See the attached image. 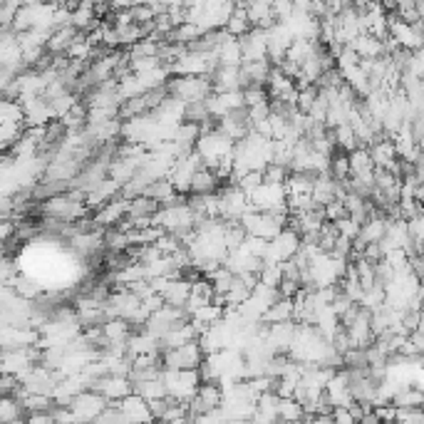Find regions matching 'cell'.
Masks as SVG:
<instances>
[{
  "mask_svg": "<svg viewBox=\"0 0 424 424\" xmlns=\"http://www.w3.org/2000/svg\"><path fill=\"white\" fill-rule=\"evenodd\" d=\"M169 94L184 102H202L213 92V82L209 75H171L167 82Z\"/></svg>",
  "mask_w": 424,
  "mask_h": 424,
  "instance_id": "cell-1",
  "label": "cell"
},
{
  "mask_svg": "<svg viewBox=\"0 0 424 424\" xmlns=\"http://www.w3.org/2000/svg\"><path fill=\"white\" fill-rule=\"evenodd\" d=\"M162 380L167 385V392L179 402H189L199 392L202 385V375H199V367H189V370H167L164 367Z\"/></svg>",
  "mask_w": 424,
  "mask_h": 424,
  "instance_id": "cell-2",
  "label": "cell"
},
{
  "mask_svg": "<svg viewBox=\"0 0 424 424\" xmlns=\"http://www.w3.org/2000/svg\"><path fill=\"white\" fill-rule=\"evenodd\" d=\"M206 353L199 345V340L181 345V348H169L162 350V362L167 370H189V367H199L204 362Z\"/></svg>",
  "mask_w": 424,
  "mask_h": 424,
  "instance_id": "cell-3",
  "label": "cell"
},
{
  "mask_svg": "<svg viewBox=\"0 0 424 424\" xmlns=\"http://www.w3.org/2000/svg\"><path fill=\"white\" fill-rule=\"evenodd\" d=\"M248 209H256V211H271V209L285 206L288 204V189H285V184L263 181L256 191L248 194Z\"/></svg>",
  "mask_w": 424,
  "mask_h": 424,
  "instance_id": "cell-4",
  "label": "cell"
},
{
  "mask_svg": "<svg viewBox=\"0 0 424 424\" xmlns=\"http://www.w3.org/2000/svg\"><path fill=\"white\" fill-rule=\"evenodd\" d=\"M109 404V400L97 390H85L75 395L72 400V412L77 414V422H94L102 414V409Z\"/></svg>",
  "mask_w": 424,
  "mask_h": 424,
  "instance_id": "cell-5",
  "label": "cell"
},
{
  "mask_svg": "<svg viewBox=\"0 0 424 424\" xmlns=\"http://www.w3.org/2000/svg\"><path fill=\"white\" fill-rule=\"evenodd\" d=\"M43 332L38 327L30 325H3L0 330V343L3 350H15V348H30V345H38Z\"/></svg>",
  "mask_w": 424,
  "mask_h": 424,
  "instance_id": "cell-6",
  "label": "cell"
},
{
  "mask_svg": "<svg viewBox=\"0 0 424 424\" xmlns=\"http://www.w3.org/2000/svg\"><path fill=\"white\" fill-rule=\"evenodd\" d=\"M234 144H236V141L231 139V136H226L221 129H216V132H209V134L199 136V141H196V149H199V154H202L204 159H206V157L223 159L226 154L234 152Z\"/></svg>",
  "mask_w": 424,
  "mask_h": 424,
  "instance_id": "cell-7",
  "label": "cell"
},
{
  "mask_svg": "<svg viewBox=\"0 0 424 424\" xmlns=\"http://www.w3.org/2000/svg\"><path fill=\"white\" fill-rule=\"evenodd\" d=\"M92 390L102 392L109 402H120V400H125L127 395L134 392V382H132V377H125V375H104L94 382Z\"/></svg>",
  "mask_w": 424,
  "mask_h": 424,
  "instance_id": "cell-8",
  "label": "cell"
},
{
  "mask_svg": "<svg viewBox=\"0 0 424 424\" xmlns=\"http://www.w3.org/2000/svg\"><path fill=\"white\" fill-rule=\"evenodd\" d=\"M295 332H298V320H283L268 325V345L276 353H288L293 348Z\"/></svg>",
  "mask_w": 424,
  "mask_h": 424,
  "instance_id": "cell-9",
  "label": "cell"
},
{
  "mask_svg": "<svg viewBox=\"0 0 424 424\" xmlns=\"http://www.w3.org/2000/svg\"><path fill=\"white\" fill-rule=\"evenodd\" d=\"M129 204H132V199H127V196H122V194L115 196L112 202H107L104 206H99L97 211H94V221H97L102 229L117 226V223L129 213Z\"/></svg>",
  "mask_w": 424,
  "mask_h": 424,
  "instance_id": "cell-10",
  "label": "cell"
},
{
  "mask_svg": "<svg viewBox=\"0 0 424 424\" xmlns=\"http://www.w3.org/2000/svg\"><path fill=\"white\" fill-rule=\"evenodd\" d=\"M239 40H241V48H243V62L268 57V30L266 27H250L248 33Z\"/></svg>",
  "mask_w": 424,
  "mask_h": 424,
  "instance_id": "cell-11",
  "label": "cell"
},
{
  "mask_svg": "<svg viewBox=\"0 0 424 424\" xmlns=\"http://www.w3.org/2000/svg\"><path fill=\"white\" fill-rule=\"evenodd\" d=\"M20 102H22V109H25L27 127H45L48 122L55 120L52 107H50V102L43 94H40V97H25L20 99Z\"/></svg>",
  "mask_w": 424,
  "mask_h": 424,
  "instance_id": "cell-12",
  "label": "cell"
},
{
  "mask_svg": "<svg viewBox=\"0 0 424 424\" xmlns=\"http://www.w3.org/2000/svg\"><path fill=\"white\" fill-rule=\"evenodd\" d=\"M117 404H120L122 412L127 414V422H152L154 419L152 409H149V402L141 397L139 392H132V395H127V397L120 400Z\"/></svg>",
  "mask_w": 424,
  "mask_h": 424,
  "instance_id": "cell-13",
  "label": "cell"
},
{
  "mask_svg": "<svg viewBox=\"0 0 424 424\" xmlns=\"http://www.w3.org/2000/svg\"><path fill=\"white\" fill-rule=\"evenodd\" d=\"M350 176L375 181V162H372V154L367 147H358L350 152Z\"/></svg>",
  "mask_w": 424,
  "mask_h": 424,
  "instance_id": "cell-14",
  "label": "cell"
},
{
  "mask_svg": "<svg viewBox=\"0 0 424 424\" xmlns=\"http://www.w3.org/2000/svg\"><path fill=\"white\" fill-rule=\"evenodd\" d=\"M273 62L268 57L263 60H246L241 65V75H243V87L248 85H268V77H271Z\"/></svg>",
  "mask_w": 424,
  "mask_h": 424,
  "instance_id": "cell-15",
  "label": "cell"
},
{
  "mask_svg": "<svg viewBox=\"0 0 424 424\" xmlns=\"http://www.w3.org/2000/svg\"><path fill=\"white\" fill-rule=\"evenodd\" d=\"M213 92H229V90H243V75L241 67H216L211 75Z\"/></svg>",
  "mask_w": 424,
  "mask_h": 424,
  "instance_id": "cell-16",
  "label": "cell"
},
{
  "mask_svg": "<svg viewBox=\"0 0 424 424\" xmlns=\"http://www.w3.org/2000/svg\"><path fill=\"white\" fill-rule=\"evenodd\" d=\"M122 191V184L117 179H112V176H107V179L102 181V184L97 186V189H92L87 194V199H85V204H87L92 211H97L99 206H104L107 202H112L115 196H120Z\"/></svg>",
  "mask_w": 424,
  "mask_h": 424,
  "instance_id": "cell-17",
  "label": "cell"
},
{
  "mask_svg": "<svg viewBox=\"0 0 424 424\" xmlns=\"http://www.w3.org/2000/svg\"><path fill=\"white\" fill-rule=\"evenodd\" d=\"M202 332L196 330V325L191 320L181 323V325L171 327L167 335L162 337V350H169V348H181V345L191 343V340H199Z\"/></svg>",
  "mask_w": 424,
  "mask_h": 424,
  "instance_id": "cell-18",
  "label": "cell"
},
{
  "mask_svg": "<svg viewBox=\"0 0 424 424\" xmlns=\"http://www.w3.org/2000/svg\"><path fill=\"white\" fill-rule=\"evenodd\" d=\"M82 30H77L75 25H65V27H55L52 35H50L48 40V50L52 55H65L67 50H70V45L77 40V35H80Z\"/></svg>",
  "mask_w": 424,
  "mask_h": 424,
  "instance_id": "cell-19",
  "label": "cell"
},
{
  "mask_svg": "<svg viewBox=\"0 0 424 424\" xmlns=\"http://www.w3.org/2000/svg\"><path fill=\"white\" fill-rule=\"evenodd\" d=\"M350 48L358 50L360 57H382V55H385V40L370 33H360L358 38L350 43Z\"/></svg>",
  "mask_w": 424,
  "mask_h": 424,
  "instance_id": "cell-20",
  "label": "cell"
},
{
  "mask_svg": "<svg viewBox=\"0 0 424 424\" xmlns=\"http://www.w3.org/2000/svg\"><path fill=\"white\" fill-rule=\"evenodd\" d=\"M263 325L271 323H283V320H295V300L293 298H278L271 308L263 313Z\"/></svg>",
  "mask_w": 424,
  "mask_h": 424,
  "instance_id": "cell-21",
  "label": "cell"
},
{
  "mask_svg": "<svg viewBox=\"0 0 424 424\" xmlns=\"http://www.w3.org/2000/svg\"><path fill=\"white\" fill-rule=\"evenodd\" d=\"M25 407L15 395H3L0 397V424H20L25 419Z\"/></svg>",
  "mask_w": 424,
  "mask_h": 424,
  "instance_id": "cell-22",
  "label": "cell"
},
{
  "mask_svg": "<svg viewBox=\"0 0 424 424\" xmlns=\"http://www.w3.org/2000/svg\"><path fill=\"white\" fill-rule=\"evenodd\" d=\"M162 295L167 300V305H186V300L191 295V281L189 278H171Z\"/></svg>",
  "mask_w": 424,
  "mask_h": 424,
  "instance_id": "cell-23",
  "label": "cell"
},
{
  "mask_svg": "<svg viewBox=\"0 0 424 424\" xmlns=\"http://www.w3.org/2000/svg\"><path fill=\"white\" fill-rule=\"evenodd\" d=\"M243 65V48L239 38H231L218 48V67H241Z\"/></svg>",
  "mask_w": 424,
  "mask_h": 424,
  "instance_id": "cell-24",
  "label": "cell"
},
{
  "mask_svg": "<svg viewBox=\"0 0 424 424\" xmlns=\"http://www.w3.org/2000/svg\"><path fill=\"white\" fill-rule=\"evenodd\" d=\"M159 209H162V204H159L157 199L141 194V196H136V199H132L129 213H127V216H132V221H136V218H154V213H157Z\"/></svg>",
  "mask_w": 424,
  "mask_h": 424,
  "instance_id": "cell-25",
  "label": "cell"
},
{
  "mask_svg": "<svg viewBox=\"0 0 424 424\" xmlns=\"http://www.w3.org/2000/svg\"><path fill=\"white\" fill-rule=\"evenodd\" d=\"M218 176L216 171H211V169L202 167L199 171L194 174V179H191V194H213V191H218Z\"/></svg>",
  "mask_w": 424,
  "mask_h": 424,
  "instance_id": "cell-26",
  "label": "cell"
},
{
  "mask_svg": "<svg viewBox=\"0 0 424 424\" xmlns=\"http://www.w3.org/2000/svg\"><path fill=\"white\" fill-rule=\"evenodd\" d=\"M250 27H253V22H250V17H248V10H246L243 6H236L229 17V22H226V30H229L234 38H243Z\"/></svg>",
  "mask_w": 424,
  "mask_h": 424,
  "instance_id": "cell-27",
  "label": "cell"
},
{
  "mask_svg": "<svg viewBox=\"0 0 424 424\" xmlns=\"http://www.w3.org/2000/svg\"><path fill=\"white\" fill-rule=\"evenodd\" d=\"M395 407H422L424 404V390L414 385H404L402 390L397 392V397L392 400Z\"/></svg>",
  "mask_w": 424,
  "mask_h": 424,
  "instance_id": "cell-28",
  "label": "cell"
},
{
  "mask_svg": "<svg viewBox=\"0 0 424 424\" xmlns=\"http://www.w3.org/2000/svg\"><path fill=\"white\" fill-rule=\"evenodd\" d=\"M149 115V102L147 94H139V97H129L120 104V120H132V117H141Z\"/></svg>",
  "mask_w": 424,
  "mask_h": 424,
  "instance_id": "cell-29",
  "label": "cell"
},
{
  "mask_svg": "<svg viewBox=\"0 0 424 424\" xmlns=\"http://www.w3.org/2000/svg\"><path fill=\"white\" fill-rule=\"evenodd\" d=\"M25 129H27V122H0V144H3V149L8 152V149L25 134Z\"/></svg>",
  "mask_w": 424,
  "mask_h": 424,
  "instance_id": "cell-30",
  "label": "cell"
},
{
  "mask_svg": "<svg viewBox=\"0 0 424 424\" xmlns=\"http://www.w3.org/2000/svg\"><path fill=\"white\" fill-rule=\"evenodd\" d=\"M102 327L109 340H129L132 337V323L127 318H109V320H104Z\"/></svg>",
  "mask_w": 424,
  "mask_h": 424,
  "instance_id": "cell-31",
  "label": "cell"
},
{
  "mask_svg": "<svg viewBox=\"0 0 424 424\" xmlns=\"http://www.w3.org/2000/svg\"><path fill=\"white\" fill-rule=\"evenodd\" d=\"M316 43H318V40L295 38L293 43H290L288 55H285V57H288V60H293V62H298V65H303L310 55H313V50H316Z\"/></svg>",
  "mask_w": 424,
  "mask_h": 424,
  "instance_id": "cell-32",
  "label": "cell"
},
{
  "mask_svg": "<svg viewBox=\"0 0 424 424\" xmlns=\"http://www.w3.org/2000/svg\"><path fill=\"white\" fill-rule=\"evenodd\" d=\"M134 392H139L141 397L147 400H159V397H167V385H164L162 377H157V380H141V382H134Z\"/></svg>",
  "mask_w": 424,
  "mask_h": 424,
  "instance_id": "cell-33",
  "label": "cell"
},
{
  "mask_svg": "<svg viewBox=\"0 0 424 424\" xmlns=\"http://www.w3.org/2000/svg\"><path fill=\"white\" fill-rule=\"evenodd\" d=\"M335 144H337V149H345V152H353V149L360 147V139H358V134H355V127L350 125V122L335 127Z\"/></svg>",
  "mask_w": 424,
  "mask_h": 424,
  "instance_id": "cell-34",
  "label": "cell"
},
{
  "mask_svg": "<svg viewBox=\"0 0 424 424\" xmlns=\"http://www.w3.org/2000/svg\"><path fill=\"white\" fill-rule=\"evenodd\" d=\"M330 174L335 176L337 181L350 179V152H345V149H335V152H332Z\"/></svg>",
  "mask_w": 424,
  "mask_h": 424,
  "instance_id": "cell-35",
  "label": "cell"
},
{
  "mask_svg": "<svg viewBox=\"0 0 424 424\" xmlns=\"http://www.w3.org/2000/svg\"><path fill=\"white\" fill-rule=\"evenodd\" d=\"M0 122H25V109L20 99H6L0 104Z\"/></svg>",
  "mask_w": 424,
  "mask_h": 424,
  "instance_id": "cell-36",
  "label": "cell"
},
{
  "mask_svg": "<svg viewBox=\"0 0 424 424\" xmlns=\"http://www.w3.org/2000/svg\"><path fill=\"white\" fill-rule=\"evenodd\" d=\"M385 300H387V290H385V285H372V288H367L365 290V295H362V300H360V305L362 308H367L370 313H375L377 308H382L385 305Z\"/></svg>",
  "mask_w": 424,
  "mask_h": 424,
  "instance_id": "cell-37",
  "label": "cell"
},
{
  "mask_svg": "<svg viewBox=\"0 0 424 424\" xmlns=\"http://www.w3.org/2000/svg\"><path fill=\"white\" fill-rule=\"evenodd\" d=\"M303 404L295 397H281V407H278V419H288V422H298L303 419Z\"/></svg>",
  "mask_w": 424,
  "mask_h": 424,
  "instance_id": "cell-38",
  "label": "cell"
},
{
  "mask_svg": "<svg viewBox=\"0 0 424 424\" xmlns=\"http://www.w3.org/2000/svg\"><path fill=\"white\" fill-rule=\"evenodd\" d=\"M246 107H258V104L271 102V92H268V85H248L243 87Z\"/></svg>",
  "mask_w": 424,
  "mask_h": 424,
  "instance_id": "cell-39",
  "label": "cell"
},
{
  "mask_svg": "<svg viewBox=\"0 0 424 424\" xmlns=\"http://www.w3.org/2000/svg\"><path fill=\"white\" fill-rule=\"evenodd\" d=\"M147 196H152V199H157L159 204L167 202V199H171V196L176 194V186L171 184L169 179H157L152 181V184L147 186V191H144Z\"/></svg>",
  "mask_w": 424,
  "mask_h": 424,
  "instance_id": "cell-40",
  "label": "cell"
},
{
  "mask_svg": "<svg viewBox=\"0 0 424 424\" xmlns=\"http://www.w3.org/2000/svg\"><path fill=\"white\" fill-rule=\"evenodd\" d=\"M318 97H320V87H318L316 82H313V85H305V87H300V92H298V109L308 115L310 109H313V104L318 102Z\"/></svg>",
  "mask_w": 424,
  "mask_h": 424,
  "instance_id": "cell-41",
  "label": "cell"
},
{
  "mask_svg": "<svg viewBox=\"0 0 424 424\" xmlns=\"http://www.w3.org/2000/svg\"><path fill=\"white\" fill-rule=\"evenodd\" d=\"M147 92V87H144V82H141L139 75H129L127 80L120 82V94L122 99H129V97H139V94Z\"/></svg>",
  "mask_w": 424,
  "mask_h": 424,
  "instance_id": "cell-42",
  "label": "cell"
},
{
  "mask_svg": "<svg viewBox=\"0 0 424 424\" xmlns=\"http://www.w3.org/2000/svg\"><path fill=\"white\" fill-rule=\"evenodd\" d=\"M258 278H261V283L271 285V288H278L283 281V263H266L261 268V273H258Z\"/></svg>",
  "mask_w": 424,
  "mask_h": 424,
  "instance_id": "cell-43",
  "label": "cell"
},
{
  "mask_svg": "<svg viewBox=\"0 0 424 424\" xmlns=\"http://www.w3.org/2000/svg\"><path fill=\"white\" fill-rule=\"evenodd\" d=\"M30 27H35V13H33V6H22V8H17V13H15V22H13V30H15V33H25V30H30Z\"/></svg>",
  "mask_w": 424,
  "mask_h": 424,
  "instance_id": "cell-44",
  "label": "cell"
},
{
  "mask_svg": "<svg viewBox=\"0 0 424 424\" xmlns=\"http://www.w3.org/2000/svg\"><path fill=\"white\" fill-rule=\"evenodd\" d=\"M162 57L159 55H147V57H134L132 60V70L136 72V75H144V72H152L157 70V67H162Z\"/></svg>",
  "mask_w": 424,
  "mask_h": 424,
  "instance_id": "cell-45",
  "label": "cell"
},
{
  "mask_svg": "<svg viewBox=\"0 0 424 424\" xmlns=\"http://www.w3.org/2000/svg\"><path fill=\"white\" fill-rule=\"evenodd\" d=\"M243 246H246V248H248V253H253V256L266 258L268 248H271V241L263 239V236H253V234H248V236H246V241H243Z\"/></svg>",
  "mask_w": 424,
  "mask_h": 424,
  "instance_id": "cell-46",
  "label": "cell"
},
{
  "mask_svg": "<svg viewBox=\"0 0 424 424\" xmlns=\"http://www.w3.org/2000/svg\"><path fill=\"white\" fill-rule=\"evenodd\" d=\"M263 174H266V181H273V184H285L288 176H290V169L283 167V164L271 162L266 169H263Z\"/></svg>",
  "mask_w": 424,
  "mask_h": 424,
  "instance_id": "cell-47",
  "label": "cell"
},
{
  "mask_svg": "<svg viewBox=\"0 0 424 424\" xmlns=\"http://www.w3.org/2000/svg\"><path fill=\"white\" fill-rule=\"evenodd\" d=\"M209 115V107H206V99H202V102H186V120L189 122H199L202 125Z\"/></svg>",
  "mask_w": 424,
  "mask_h": 424,
  "instance_id": "cell-48",
  "label": "cell"
},
{
  "mask_svg": "<svg viewBox=\"0 0 424 424\" xmlns=\"http://www.w3.org/2000/svg\"><path fill=\"white\" fill-rule=\"evenodd\" d=\"M407 231H409V239H412L414 243H419V246L424 243V211H419L417 216L409 218Z\"/></svg>",
  "mask_w": 424,
  "mask_h": 424,
  "instance_id": "cell-49",
  "label": "cell"
},
{
  "mask_svg": "<svg viewBox=\"0 0 424 424\" xmlns=\"http://www.w3.org/2000/svg\"><path fill=\"white\" fill-rule=\"evenodd\" d=\"M263 181H266V174H263V171H258V169H253V171H248V174L239 181V186L246 191V194H250V191H256Z\"/></svg>",
  "mask_w": 424,
  "mask_h": 424,
  "instance_id": "cell-50",
  "label": "cell"
},
{
  "mask_svg": "<svg viewBox=\"0 0 424 424\" xmlns=\"http://www.w3.org/2000/svg\"><path fill=\"white\" fill-rule=\"evenodd\" d=\"M325 218L327 221H340L343 216H348V206H345L343 199H332L330 204H325Z\"/></svg>",
  "mask_w": 424,
  "mask_h": 424,
  "instance_id": "cell-51",
  "label": "cell"
},
{
  "mask_svg": "<svg viewBox=\"0 0 424 424\" xmlns=\"http://www.w3.org/2000/svg\"><path fill=\"white\" fill-rule=\"evenodd\" d=\"M335 223H337V229H340V236H348V239H353V241L360 236V223L355 221L350 213L340 218V221H335Z\"/></svg>",
  "mask_w": 424,
  "mask_h": 424,
  "instance_id": "cell-52",
  "label": "cell"
},
{
  "mask_svg": "<svg viewBox=\"0 0 424 424\" xmlns=\"http://www.w3.org/2000/svg\"><path fill=\"white\" fill-rule=\"evenodd\" d=\"M362 258H367V261H372V263H380L382 258H385V248H382L380 241L365 246V248H362Z\"/></svg>",
  "mask_w": 424,
  "mask_h": 424,
  "instance_id": "cell-53",
  "label": "cell"
},
{
  "mask_svg": "<svg viewBox=\"0 0 424 424\" xmlns=\"http://www.w3.org/2000/svg\"><path fill=\"white\" fill-rule=\"evenodd\" d=\"M330 305H332V310H335L337 316H345V313H348V310L355 305V300L350 298V295H345L343 290H340V293L335 295V300H332Z\"/></svg>",
  "mask_w": 424,
  "mask_h": 424,
  "instance_id": "cell-54",
  "label": "cell"
},
{
  "mask_svg": "<svg viewBox=\"0 0 424 424\" xmlns=\"http://www.w3.org/2000/svg\"><path fill=\"white\" fill-rule=\"evenodd\" d=\"M300 288H303V285H300V281H290V278H283L281 285H278V293H281L283 298H295Z\"/></svg>",
  "mask_w": 424,
  "mask_h": 424,
  "instance_id": "cell-55",
  "label": "cell"
},
{
  "mask_svg": "<svg viewBox=\"0 0 424 424\" xmlns=\"http://www.w3.org/2000/svg\"><path fill=\"white\" fill-rule=\"evenodd\" d=\"M271 102L268 104H258V107H248V115H250V122L256 125V122H261V120H268L271 117Z\"/></svg>",
  "mask_w": 424,
  "mask_h": 424,
  "instance_id": "cell-56",
  "label": "cell"
},
{
  "mask_svg": "<svg viewBox=\"0 0 424 424\" xmlns=\"http://www.w3.org/2000/svg\"><path fill=\"white\" fill-rule=\"evenodd\" d=\"M15 13H17V8H13V6H0V27H13V22H15Z\"/></svg>",
  "mask_w": 424,
  "mask_h": 424,
  "instance_id": "cell-57",
  "label": "cell"
},
{
  "mask_svg": "<svg viewBox=\"0 0 424 424\" xmlns=\"http://www.w3.org/2000/svg\"><path fill=\"white\" fill-rule=\"evenodd\" d=\"M332 417H335V422H343V424H353V422H358L355 419V414H353V409L350 407H332Z\"/></svg>",
  "mask_w": 424,
  "mask_h": 424,
  "instance_id": "cell-58",
  "label": "cell"
},
{
  "mask_svg": "<svg viewBox=\"0 0 424 424\" xmlns=\"http://www.w3.org/2000/svg\"><path fill=\"white\" fill-rule=\"evenodd\" d=\"M253 129H256L258 134H263V136H268V139H273V127H271V120H261V122H256V125H253Z\"/></svg>",
  "mask_w": 424,
  "mask_h": 424,
  "instance_id": "cell-59",
  "label": "cell"
},
{
  "mask_svg": "<svg viewBox=\"0 0 424 424\" xmlns=\"http://www.w3.org/2000/svg\"><path fill=\"white\" fill-rule=\"evenodd\" d=\"M295 13H313V0H293Z\"/></svg>",
  "mask_w": 424,
  "mask_h": 424,
  "instance_id": "cell-60",
  "label": "cell"
},
{
  "mask_svg": "<svg viewBox=\"0 0 424 424\" xmlns=\"http://www.w3.org/2000/svg\"><path fill=\"white\" fill-rule=\"evenodd\" d=\"M0 3H6V6H13V8H22V6H27V0H0Z\"/></svg>",
  "mask_w": 424,
  "mask_h": 424,
  "instance_id": "cell-61",
  "label": "cell"
},
{
  "mask_svg": "<svg viewBox=\"0 0 424 424\" xmlns=\"http://www.w3.org/2000/svg\"><path fill=\"white\" fill-rule=\"evenodd\" d=\"M417 202L424 204V181H419L417 184Z\"/></svg>",
  "mask_w": 424,
  "mask_h": 424,
  "instance_id": "cell-62",
  "label": "cell"
},
{
  "mask_svg": "<svg viewBox=\"0 0 424 424\" xmlns=\"http://www.w3.org/2000/svg\"><path fill=\"white\" fill-rule=\"evenodd\" d=\"M370 3H375V0H353V6H358V8L370 6Z\"/></svg>",
  "mask_w": 424,
  "mask_h": 424,
  "instance_id": "cell-63",
  "label": "cell"
}]
</instances>
